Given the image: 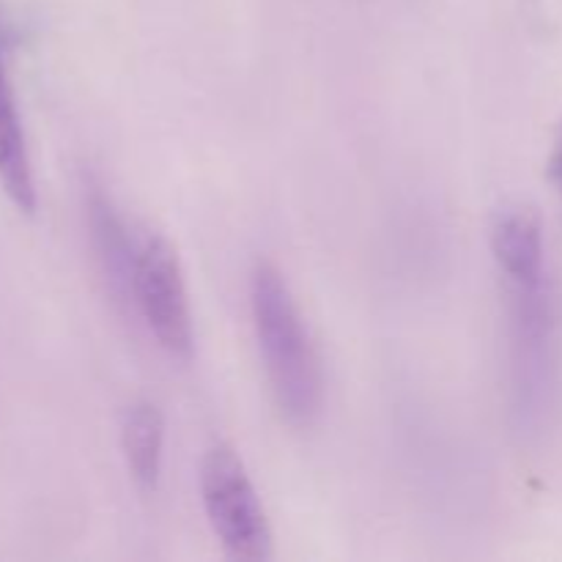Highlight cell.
I'll list each match as a JSON object with an SVG mask.
<instances>
[{"label":"cell","mask_w":562,"mask_h":562,"mask_svg":"<svg viewBox=\"0 0 562 562\" xmlns=\"http://www.w3.org/2000/svg\"><path fill=\"white\" fill-rule=\"evenodd\" d=\"M250 311L269 393L280 417L311 428L324 406V373L300 305L274 263L258 261L250 274Z\"/></svg>","instance_id":"1"},{"label":"cell","mask_w":562,"mask_h":562,"mask_svg":"<svg viewBox=\"0 0 562 562\" xmlns=\"http://www.w3.org/2000/svg\"><path fill=\"white\" fill-rule=\"evenodd\" d=\"M508 291L510 406L527 434L552 423L562 387V302L549 269L505 283Z\"/></svg>","instance_id":"2"},{"label":"cell","mask_w":562,"mask_h":562,"mask_svg":"<svg viewBox=\"0 0 562 562\" xmlns=\"http://www.w3.org/2000/svg\"><path fill=\"white\" fill-rule=\"evenodd\" d=\"M201 499L220 547L231 560L261 562L272 558V530L267 510L228 445H214L201 461Z\"/></svg>","instance_id":"3"},{"label":"cell","mask_w":562,"mask_h":562,"mask_svg":"<svg viewBox=\"0 0 562 562\" xmlns=\"http://www.w3.org/2000/svg\"><path fill=\"white\" fill-rule=\"evenodd\" d=\"M130 302L170 357L190 360L195 349L190 291L179 252L159 231H137Z\"/></svg>","instance_id":"4"},{"label":"cell","mask_w":562,"mask_h":562,"mask_svg":"<svg viewBox=\"0 0 562 562\" xmlns=\"http://www.w3.org/2000/svg\"><path fill=\"white\" fill-rule=\"evenodd\" d=\"M492 252L505 283L530 280L547 272L541 217L525 203L499 209L492 220Z\"/></svg>","instance_id":"5"},{"label":"cell","mask_w":562,"mask_h":562,"mask_svg":"<svg viewBox=\"0 0 562 562\" xmlns=\"http://www.w3.org/2000/svg\"><path fill=\"white\" fill-rule=\"evenodd\" d=\"M0 187H3L5 198L14 203L16 212L27 214V217L36 214L38 192L36 179H33V162L3 58H0Z\"/></svg>","instance_id":"6"},{"label":"cell","mask_w":562,"mask_h":562,"mask_svg":"<svg viewBox=\"0 0 562 562\" xmlns=\"http://www.w3.org/2000/svg\"><path fill=\"white\" fill-rule=\"evenodd\" d=\"M86 217L91 228L93 250L102 261L104 274L113 283L115 291L130 296L132 263H135V245L137 231L126 225L124 214L113 203V198L97 184H88L86 192Z\"/></svg>","instance_id":"7"},{"label":"cell","mask_w":562,"mask_h":562,"mask_svg":"<svg viewBox=\"0 0 562 562\" xmlns=\"http://www.w3.org/2000/svg\"><path fill=\"white\" fill-rule=\"evenodd\" d=\"M121 450L140 492H157L165 459V415L154 401H135L121 420Z\"/></svg>","instance_id":"8"},{"label":"cell","mask_w":562,"mask_h":562,"mask_svg":"<svg viewBox=\"0 0 562 562\" xmlns=\"http://www.w3.org/2000/svg\"><path fill=\"white\" fill-rule=\"evenodd\" d=\"M549 173H552L554 184L562 190V132L558 137V146H554V154H552V162H549Z\"/></svg>","instance_id":"9"}]
</instances>
